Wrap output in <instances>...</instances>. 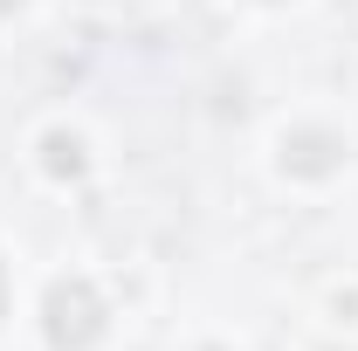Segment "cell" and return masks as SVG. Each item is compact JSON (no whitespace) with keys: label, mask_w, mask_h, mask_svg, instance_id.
I'll list each match as a JSON object with an SVG mask.
<instances>
[{"label":"cell","mask_w":358,"mask_h":351,"mask_svg":"<svg viewBox=\"0 0 358 351\" xmlns=\"http://www.w3.org/2000/svg\"><path fill=\"white\" fill-rule=\"evenodd\" d=\"M14 7H21V0H0V14H14Z\"/></svg>","instance_id":"5"},{"label":"cell","mask_w":358,"mask_h":351,"mask_svg":"<svg viewBox=\"0 0 358 351\" xmlns=\"http://www.w3.org/2000/svg\"><path fill=\"white\" fill-rule=\"evenodd\" d=\"M42 331L55 351H90L103 338V296L90 289L83 275H62L48 282V303H42Z\"/></svg>","instance_id":"1"},{"label":"cell","mask_w":358,"mask_h":351,"mask_svg":"<svg viewBox=\"0 0 358 351\" xmlns=\"http://www.w3.org/2000/svg\"><path fill=\"white\" fill-rule=\"evenodd\" d=\"M0 317H7V268H0Z\"/></svg>","instance_id":"4"},{"label":"cell","mask_w":358,"mask_h":351,"mask_svg":"<svg viewBox=\"0 0 358 351\" xmlns=\"http://www.w3.org/2000/svg\"><path fill=\"white\" fill-rule=\"evenodd\" d=\"M42 166H48L55 179H76V173H83V138L48 131V138H42Z\"/></svg>","instance_id":"3"},{"label":"cell","mask_w":358,"mask_h":351,"mask_svg":"<svg viewBox=\"0 0 358 351\" xmlns=\"http://www.w3.org/2000/svg\"><path fill=\"white\" fill-rule=\"evenodd\" d=\"M338 166H345V138H331V131H289L282 138V173L324 179V173H338Z\"/></svg>","instance_id":"2"}]
</instances>
